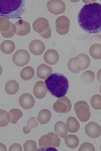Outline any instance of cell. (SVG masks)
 <instances>
[{
    "label": "cell",
    "instance_id": "cell-1",
    "mask_svg": "<svg viewBox=\"0 0 101 151\" xmlns=\"http://www.w3.org/2000/svg\"><path fill=\"white\" fill-rule=\"evenodd\" d=\"M78 23L82 30L89 35L101 32V4H85L78 14Z\"/></svg>",
    "mask_w": 101,
    "mask_h": 151
},
{
    "label": "cell",
    "instance_id": "cell-2",
    "mask_svg": "<svg viewBox=\"0 0 101 151\" xmlns=\"http://www.w3.org/2000/svg\"><path fill=\"white\" fill-rule=\"evenodd\" d=\"M46 85L48 88V91L57 98L65 97L69 90L68 79L61 74H52L46 80Z\"/></svg>",
    "mask_w": 101,
    "mask_h": 151
},
{
    "label": "cell",
    "instance_id": "cell-3",
    "mask_svg": "<svg viewBox=\"0 0 101 151\" xmlns=\"http://www.w3.org/2000/svg\"><path fill=\"white\" fill-rule=\"evenodd\" d=\"M24 11L23 0H1L0 1V14L6 18H21Z\"/></svg>",
    "mask_w": 101,
    "mask_h": 151
},
{
    "label": "cell",
    "instance_id": "cell-4",
    "mask_svg": "<svg viewBox=\"0 0 101 151\" xmlns=\"http://www.w3.org/2000/svg\"><path fill=\"white\" fill-rule=\"evenodd\" d=\"M33 28L36 32L39 33V35L44 38H50L52 35V30L50 28V24H49L48 19L41 17L38 18L36 20L33 21Z\"/></svg>",
    "mask_w": 101,
    "mask_h": 151
},
{
    "label": "cell",
    "instance_id": "cell-5",
    "mask_svg": "<svg viewBox=\"0 0 101 151\" xmlns=\"http://www.w3.org/2000/svg\"><path fill=\"white\" fill-rule=\"evenodd\" d=\"M58 136V134L53 132L41 136L39 140V149L44 150L48 147H59L60 146V138Z\"/></svg>",
    "mask_w": 101,
    "mask_h": 151
},
{
    "label": "cell",
    "instance_id": "cell-6",
    "mask_svg": "<svg viewBox=\"0 0 101 151\" xmlns=\"http://www.w3.org/2000/svg\"><path fill=\"white\" fill-rule=\"evenodd\" d=\"M75 113L81 122H86L90 118V109L85 101H78L75 104Z\"/></svg>",
    "mask_w": 101,
    "mask_h": 151
},
{
    "label": "cell",
    "instance_id": "cell-7",
    "mask_svg": "<svg viewBox=\"0 0 101 151\" xmlns=\"http://www.w3.org/2000/svg\"><path fill=\"white\" fill-rule=\"evenodd\" d=\"M0 31L4 37H12L16 33L15 24H12L6 17L1 16L0 17Z\"/></svg>",
    "mask_w": 101,
    "mask_h": 151
},
{
    "label": "cell",
    "instance_id": "cell-8",
    "mask_svg": "<svg viewBox=\"0 0 101 151\" xmlns=\"http://www.w3.org/2000/svg\"><path fill=\"white\" fill-rule=\"evenodd\" d=\"M29 60H31V55L28 50H19L14 52L12 60H13L14 65L17 67H24L28 64Z\"/></svg>",
    "mask_w": 101,
    "mask_h": 151
},
{
    "label": "cell",
    "instance_id": "cell-9",
    "mask_svg": "<svg viewBox=\"0 0 101 151\" xmlns=\"http://www.w3.org/2000/svg\"><path fill=\"white\" fill-rule=\"evenodd\" d=\"M71 108H72L71 101L67 97L59 98V100H57L53 106L54 111L57 112V113H68V112L71 111Z\"/></svg>",
    "mask_w": 101,
    "mask_h": 151
},
{
    "label": "cell",
    "instance_id": "cell-10",
    "mask_svg": "<svg viewBox=\"0 0 101 151\" xmlns=\"http://www.w3.org/2000/svg\"><path fill=\"white\" fill-rule=\"evenodd\" d=\"M70 29V20L67 16H60L56 20V31L61 35H65Z\"/></svg>",
    "mask_w": 101,
    "mask_h": 151
},
{
    "label": "cell",
    "instance_id": "cell-11",
    "mask_svg": "<svg viewBox=\"0 0 101 151\" xmlns=\"http://www.w3.org/2000/svg\"><path fill=\"white\" fill-rule=\"evenodd\" d=\"M47 8L51 13L59 15V14H62L65 12L66 5L64 1H61V0H51L47 4Z\"/></svg>",
    "mask_w": 101,
    "mask_h": 151
},
{
    "label": "cell",
    "instance_id": "cell-12",
    "mask_svg": "<svg viewBox=\"0 0 101 151\" xmlns=\"http://www.w3.org/2000/svg\"><path fill=\"white\" fill-rule=\"evenodd\" d=\"M85 133L90 138H98L101 135V127L95 122H90L85 126Z\"/></svg>",
    "mask_w": 101,
    "mask_h": 151
},
{
    "label": "cell",
    "instance_id": "cell-13",
    "mask_svg": "<svg viewBox=\"0 0 101 151\" xmlns=\"http://www.w3.org/2000/svg\"><path fill=\"white\" fill-rule=\"evenodd\" d=\"M48 93V88L45 82H36L33 87V95L36 99H43L47 96Z\"/></svg>",
    "mask_w": 101,
    "mask_h": 151
},
{
    "label": "cell",
    "instance_id": "cell-14",
    "mask_svg": "<svg viewBox=\"0 0 101 151\" xmlns=\"http://www.w3.org/2000/svg\"><path fill=\"white\" fill-rule=\"evenodd\" d=\"M29 52L34 55H41L45 52V43L39 40H34L29 43Z\"/></svg>",
    "mask_w": 101,
    "mask_h": 151
},
{
    "label": "cell",
    "instance_id": "cell-15",
    "mask_svg": "<svg viewBox=\"0 0 101 151\" xmlns=\"http://www.w3.org/2000/svg\"><path fill=\"white\" fill-rule=\"evenodd\" d=\"M16 27V35L19 36H24L26 35H28L29 31H31V25L28 21L24 20H18L17 22L14 23Z\"/></svg>",
    "mask_w": 101,
    "mask_h": 151
},
{
    "label": "cell",
    "instance_id": "cell-16",
    "mask_svg": "<svg viewBox=\"0 0 101 151\" xmlns=\"http://www.w3.org/2000/svg\"><path fill=\"white\" fill-rule=\"evenodd\" d=\"M19 105L23 109L29 110L34 106V99L31 94H23L19 97Z\"/></svg>",
    "mask_w": 101,
    "mask_h": 151
},
{
    "label": "cell",
    "instance_id": "cell-17",
    "mask_svg": "<svg viewBox=\"0 0 101 151\" xmlns=\"http://www.w3.org/2000/svg\"><path fill=\"white\" fill-rule=\"evenodd\" d=\"M59 58H60L59 57V53L55 50H48L45 52V55H44L45 62L50 65H56L59 60Z\"/></svg>",
    "mask_w": 101,
    "mask_h": 151
},
{
    "label": "cell",
    "instance_id": "cell-18",
    "mask_svg": "<svg viewBox=\"0 0 101 151\" xmlns=\"http://www.w3.org/2000/svg\"><path fill=\"white\" fill-rule=\"evenodd\" d=\"M52 73H53L52 68L50 67V65H45V64L39 65L38 70H36V76H38L39 79H41V80H45V79L47 80L52 75Z\"/></svg>",
    "mask_w": 101,
    "mask_h": 151
},
{
    "label": "cell",
    "instance_id": "cell-19",
    "mask_svg": "<svg viewBox=\"0 0 101 151\" xmlns=\"http://www.w3.org/2000/svg\"><path fill=\"white\" fill-rule=\"evenodd\" d=\"M68 69L74 74H78L80 70H82V67H81V63L78 58H72L69 60L68 63Z\"/></svg>",
    "mask_w": 101,
    "mask_h": 151
},
{
    "label": "cell",
    "instance_id": "cell-20",
    "mask_svg": "<svg viewBox=\"0 0 101 151\" xmlns=\"http://www.w3.org/2000/svg\"><path fill=\"white\" fill-rule=\"evenodd\" d=\"M51 118H52V114L48 109H44V110L39 111L38 115V121L39 122V124H43V125L50 122Z\"/></svg>",
    "mask_w": 101,
    "mask_h": 151
},
{
    "label": "cell",
    "instance_id": "cell-21",
    "mask_svg": "<svg viewBox=\"0 0 101 151\" xmlns=\"http://www.w3.org/2000/svg\"><path fill=\"white\" fill-rule=\"evenodd\" d=\"M55 132L58 134L61 138H65L66 136H67V133H68L67 125H66L64 122H62V121L57 122L56 125H55Z\"/></svg>",
    "mask_w": 101,
    "mask_h": 151
},
{
    "label": "cell",
    "instance_id": "cell-22",
    "mask_svg": "<svg viewBox=\"0 0 101 151\" xmlns=\"http://www.w3.org/2000/svg\"><path fill=\"white\" fill-rule=\"evenodd\" d=\"M66 125H67L69 132H72V133L77 132L79 130V128H80V124H79V122L77 121V119L74 118V117H69Z\"/></svg>",
    "mask_w": 101,
    "mask_h": 151
},
{
    "label": "cell",
    "instance_id": "cell-23",
    "mask_svg": "<svg viewBox=\"0 0 101 151\" xmlns=\"http://www.w3.org/2000/svg\"><path fill=\"white\" fill-rule=\"evenodd\" d=\"M19 89V84L16 81H8L5 85V91L7 94L9 95H14L18 92Z\"/></svg>",
    "mask_w": 101,
    "mask_h": 151
},
{
    "label": "cell",
    "instance_id": "cell-24",
    "mask_svg": "<svg viewBox=\"0 0 101 151\" xmlns=\"http://www.w3.org/2000/svg\"><path fill=\"white\" fill-rule=\"evenodd\" d=\"M15 50V45H14L13 41L10 40H5L1 43V52L3 53H6V55H9V53H12Z\"/></svg>",
    "mask_w": 101,
    "mask_h": 151
},
{
    "label": "cell",
    "instance_id": "cell-25",
    "mask_svg": "<svg viewBox=\"0 0 101 151\" xmlns=\"http://www.w3.org/2000/svg\"><path fill=\"white\" fill-rule=\"evenodd\" d=\"M65 143L69 148H77L79 145V138L74 134L67 135L65 137Z\"/></svg>",
    "mask_w": 101,
    "mask_h": 151
},
{
    "label": "cell",
    "instance_id": "cell-26",
    "mask_svg": "<svg viewBox=\"0 0 101 151\" xmlns=\"http://www.w3.org/2000/svg\"><path fill=\"white\" fill-rule=\"evenodd\" d=\"M34 76V70L31 67H25L23 68V70L20 72V78L24 81H28L31 80Z\"/></svg>",
    "mask_w": 101,
    "mask_h": 151
},
{
    "label": "cell",
    "instance_id": "cell-27",
    "mask_svg": "<svg viewBox=\"0 0 101 151\" xmlns=\"http://www.w3.org/2000/svg\"><path fill=\"white\" fill-rule=\"evenodd\" d=\"M89 53L94 60H101V45H98V43L93 45L90 47Z\"/></svg>",
    "mask_w": 101,
    "mask_h": 151
},
{
    "label": "cell",
    "instance_id": "cell-28",
    "mask_svg": "<svg viewBox=\"0 0 101 151\" xmlns=\"http://www.w3.org/2000/svg\"><path fill=\"white\" fill-rule=\"evenodd\" d=\"M9 115H10V122L12 124H16L17 121L23 117V112L18 109H11L9 111Z\"/></svg>",
    "mask_w": 101,
    "mask_h": 151
},
{
    "label": "cell",
    "instance_id": "cell-29",
    "mask_svg": "<svg viewBox=\"0 0 101 151\" xmlns=\"http://www.w3.org/2000/svg\"><path fill=\"white\" fill-rule=\"evenodd\" d=\"M39 124H38V120H36V117H31V119H28V124L23 127V133L24 134H28L31 132V130L34 127H36Z\"/></svg>",
    "mask_w": 101,
    "mask_h": 151
},
{
    "label": "cell",
    "instance_id": "cell-30",
    "mask_svg": "<svg viewBox=\"0 0 101 151\" xmlns=\"http://www.w3.org/2000/svg\"><path fill=\"white\" fill-rule=\"evenodd\" d=\"M10 122V115L7 113L6 111L1 110L0 111V126L1 127H5Z\"/></svg>",
    "mask_w": 101,
    "mask_h": 151
},
{
    "label": "cell",
    "instance_id": "cell-31",
    "mask_svg": "<svg viewBox=\"0 0 101 151\" xmlns=\"http://www.w3.org/2000/svg\"><path fill=\"white\" fill-rule=\"evenodd\" d=\"M94 79H95V75H94V73L91 72V70H86L84 74L81 76V80H82L85 84H90V83H92L94 81Z\"/></svg>",
    "mask_w": 101,
    "mask_h": 151
},
{
    "label": "cell",
    "instance_id": "cell-32",
    "mask_svg": "<svg viewBox=\"0 0 101 151\" xmlns=\"http://www.w3.org/2000/svg\"><path fill=\"white\" fill-rule=\"evenodd\" d=\"M79 60H80L81 63V67H82V70H85L87 69L88 67H89L90 65V60H89V57H88L87 55H84V53H80V55H78Z\"/></svg>",
    "mask_w": 101,
    "mask_h": 151
},
{
    "label": "cell",
    "instance_id": "cell-33",
    "mask_svg": "<svg viewBox=\"0 0 101 151\" xmlns=\"http://www.w3.org/2000/svg\"><path fill=\"white\" fill-rule=\"evenodd\" d=\"M90 103L95 110H101V95H94L91 98Z\"/></svg>",
    "mask_w": 101,
    "mask_h": 151
},
{
    "label": "cell",
    "instance_id": "cell-34",
    "mask_svg": "<svg viewBox=\"0 0 101 151\" xmlns=\"http://www.w3.org/2000/svg\"><path fill=\"white\" fill-rule=\"evenodd\" d=\"M36 142L33 140H28L24 143L23 145V150L25 151H36Z\"/></svg>",
    "mask_w": 101,
    "mask_h": 151
},
{
    "label": "cell",
    "instance_id": "cell-35",
    "mask_svg": "<svg viewBox=\"0 0 101 151\" xmlns=\"http://www.w3.org/2000/svg\"><path fill=\"white\" fill-rule=\"evenodd\" d=\"M87 151V150H89V151H94L95 150V147H94V145H92L91 143H88V142H85V143H83L82 145L80 146V148H79V151Z\"/></svg>",
    "mask_w": 101,
    "mask_h": 151
},
{
    "label": "cell",
    "instance_id": "cell-36",
    "mask_svg": "<svg viewBox=\"0 0 101 151\" xmlns=\"http://www.w3.org/2000/svg\"><path fill=\"white\" fill-rule=\"evenodd\" d=\"M23 149V147H21L20 144H17V143H14V144H12L10 146V148H9V150L10 151H21Z\"/></svg>",
    "mask_w": 101,
    "mask_h": 151
},
{
    "label": "cell",
    "instance_id": "cell-37",
    "mask_svg": "<svg viewBox=\"0 0 101 151\" xmlns=\"http://www.w3.org/2000/svg\"><path fill=\"white\" fill-rule=\"evenodd\" d=\"M97 79H98V81L101 83V70H98V73H97Z\"/></svg>",
    "mask_w": 101,
    "mask_h": 151
},
{
    "label": "cell",
    "instance_id": "cell-38",
    "mask_svg": "<svg viewBox=\"0 0 101 151\" xmlns=\"http://www.w3.org/2000/svg\"><path fill=\"white\" fill-rule=\"evenodd\" d=\"M1 147H2V150H3V149H4V150H6L5 146H3V145H2V144H1Z\"/></svg>",
    "mask_w": 101,
    "mask_h": 151
},
{
    "label": "cell",
    "instance_id": "cell-39",
    "mask_svg": "<svg viewBox=\"0 0 101 151\" xmlns=\"http://www.w3.org/2000/svg\"><path fill=\"white\" fill-rule=\"evenodd\" d=\"M100 93H101V87H100Z\"/></svg>",
    "mask_w": 101,
    "mask_h": 151
},
{
    "label": "cell",
    "instance_id": "cell-40",
    "mask_svg": "<svg viewBox=\"0 0 101 151\" xmlns=\"http://www.w3.org/2000/svg\"><path fill=\"white\" fill-rule=\"evenodd\" d=\"M100 150H101V146H100Z\"/></svg>",
    "mask_w": 101,
    "mask_h": 151
}]
</instances>
